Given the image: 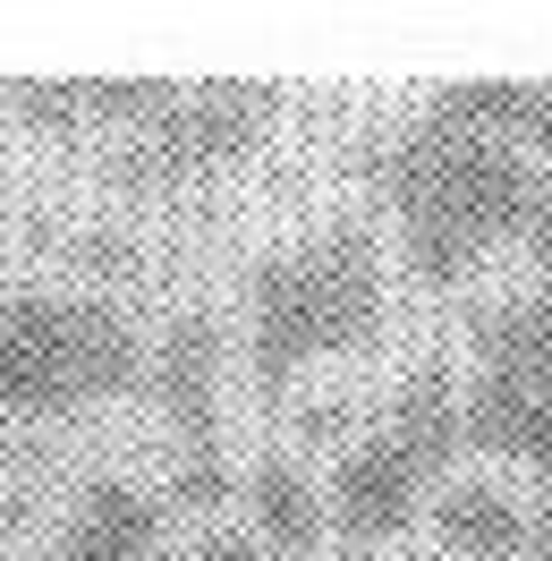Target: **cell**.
Returning <instances> with one entry per match:
<instances>
[{
	"mask_svg": "<svg viewBox=\"0 0 552 561\" xmlns=\"http://www.w3.org/2000/svg\"><path fill=\"white\" fill-rule=\"evenodd\" d=\"M357 179L391 213L425 289H459L493 247H527L544 213V162L527 145L450 128L434 111L375 128L357 145Z\"/></svg>",
	"mask_w": 552,
	"mask_h": 561,
	"instance_id": "1",
	"label": "cell"
},
{
	"mask_svg": "<svg viewBox=\"0 0 552 561\" xmlns=\"http://www.w3.org/2000/svg\"><path fill=\"white\" fill-rule=\"evenodd\" d=\"M239 332H246V375L255 391H289L307 366L366 357L391 332V273H382V230L375 221H323L307 239L273 247L246 264L239 289Z\"/></svg>",
	"mask_w": 552,
	"mask_h": 561,
	"instance_id": "2",
	"label": "cell"
},
{
	"mask_svg": "<svg viewBox=\"0 0 552 561\" xmlns=\"http://www.w3.org/2000/svg\"><path fill=\"white\" fill-rule=\"evenodd\" d=\"M145 383V332L94 289L0 298V425H60Z\"/></svg>",
	"mask_w": 552,
	"mask_h": 561,
	"instance_id": "3",
	"label": "cell"
},
{
	"mask_svg": "<svg viewBox=\"0 0 552 561\" xmlns=\"http://www.w3.org/2000/svg\"><path fill=\"white\" fill-rule=\"evenodd\" d=\"M459 443V357L425 350L391 383L382 417L366 434H348V451L332 459V485H323V519L341 545H391L409 536V519L450 485V459Z\"/></svg>",
	"mask_w": 552,
	"mask_h": 561,
	"instance_id": "4",
	"label": "cell"
},
{
	"mask_svg": "<svg viewBox=\"0 0 552 561\" xmlns=\"http://www.w3.org/2000/svg\"><path fill=\"white\" fill-rule=\"evenodd\" d=\"M221 366H230V332L212 307L171 316V332L145 350V391L171 434V502L196 519H221L239 502V468L221 451Z\"/></svg>",
	"mask_w": 552,
	"mask_h": 561,
	"instance_id": "5",
	"label": "cell"
},
{
	"mask_svg": "<svg viewBox=\"0 0 552 561\" xmlns=\"http://www.w3.org/2000/svg\"><path fill=\"white\" fill-rule=\"evenodd\" d=\"M280 103L289 94L264 85V77H196V85H171V103L153 111L137 137H119L111 179H128V187H196V179L239 171L246 153L273 137Z\"/></svg>",
	"mask_w": 552,
	"mask_h": 561,
	"instance_id": "6",
	"label": "cell"
},
{
	"mask_svg": "<svg viewBox=\"0 0 552 561\" xmlns=\"http://www.w3.org/2000/svg\"><path fill=\"white\" fill-rule=\"evenodd\" d=\"M171 85L179 77H9L0 111H18L35 137H137Z\"/></svg>",
	"mask_w": 552,
	"mask_h": 561,
	"instance_id": "7",
	"label": "cell"
},
{
	"mask_svg": "<svg viewBox=\"0 0 552 561\" xmlns=\"http://www.w3.org/2000/svg\"><path fill=\"white\" fill-rule=\"evenodd\" d=\"M468 383H552V273L502 289L468 332Z\"/></svg>",
	"mask_w": 552,
	"mask_h": 561,
	"instance_id": "8",
	"label": "cell"
},
{
	"mask_svg": "<svg viewBox=\"0 0 552 561\" xmlns=\"http://www.w3.org/2000/svg\"><path fill=\"white\" fill-rule=\"evenodd\" d=\"M459 443L518 459L552 485V383H468L459 375Z\"/></svg>",
	"mask_w": 552,
	"mask_h": 561,
	"instance_id": "9",
	"label": "cell"
},
{
	"mask_svg": "<svg viewBox=\"0 0 552 561\" xmlns=\"http://www.w3.org/2000/svg\"><path fill=\"white\" fill-rule=\"evenodd\" d=\"M239 511H246V536L264 545V553H323V536H332V519H323V485L307 477V459L289 451H264L255 468H239Z\"/></svg>",
	"mask_w": 552,
	"mask_h": 561,
	"instance_id": "10",
	"label": "cell"
},
{
	"mask_svg": "<svg viewBox=\"0 0 552 561\" xmlns=\"http://www.w3.org/2000/svg\"><path fill=\"white\" fill-rule=\"evenodd\" d=\"M434 527L459 561H518L527 553V502L493 477H450L434 493Z\"/></svg>",
	"mask_w": 552,
	"mask_h": 561,
	"instance_id": "11",
	"label": "cell"
},
{
	"mask_svg": "<svg viewBox=\"0 0 552 561\" xmlns=\"http://www.w3.org/2000/svg\"><path fill=\"white\" fill-rule=\"evenodd\" d=\"M187 561H273V553H264L239 519H205V536L187 545Z\"/></svg>",
	"mask_w": 552,
	"mask_h": 561,
	"instance_id": "12",
	"label": "cell"
},
{
	"mask_svg": "<svg viewBox=\"0 0 552 561\" xmlns=\"http://www.w3.org/2000/svg\"><path fill=\"white\" fill-rule=\"evenodd\" d=\"M298 434H307V443H341V451H348V409H341V400H314V409H298Z\"/></svg>",
	"mask_w": 552,
	"mask_h": 561,
	"instance_id": "13",
	"label": "cell"
},
{
	"mask_svg": "<svg viewBox=\"0 0 552 561\" xmlns=\"http://www.w3.org/2000/svg\"><path fill=\"white\" fill-rule=\"evenodd\" d=\"M527 561H552V485H544V502L527 511Z\"/></svg>",
	"mask_w": 552,
	"mask_h": 561,
	"instance_id": "14",
	"label": "cell"
},
{
	"mask_svg": "<svg viewBox=\"0 0 552 561\" xmlns=\"http://www.w3.org/2000/svg\"><path fill=\"white\" fill-rule=\"evenodd\" d=\"M527 247L544 255V273H552V162H544V213H536V239H527Z\"/></svg>",
	"mask_w": 552,
	"mask_h": 561,
	"instance_id": "15",
	"label": "cell"
}]
</instances>
